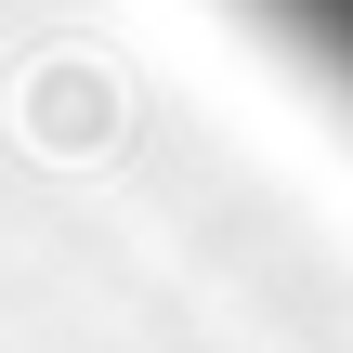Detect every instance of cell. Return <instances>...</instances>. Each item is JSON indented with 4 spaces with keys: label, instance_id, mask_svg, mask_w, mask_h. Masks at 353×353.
Instances as JSON below:
<instances>
[{
    "label": "cell",
    "instance_id": "cell-1",
    "mask_svg": "<svg viewBox=\"0 0 353 353\" xmlns=\"http://www.w3.org/2000/svg\"><path fill=\"white\" fill-rule=\"evenodd\" d=\"M223 13H236L275 65H301V79L353 118V0H223Z\"/></svg>",
    "mask_w": 353,
    "mask_h": 353
}]
</instances>
